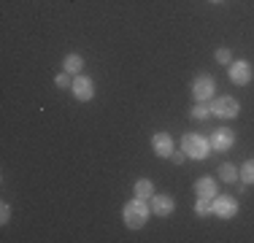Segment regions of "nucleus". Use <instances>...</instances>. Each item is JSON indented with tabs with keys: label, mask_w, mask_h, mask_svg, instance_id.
Here are the masks:
<instances>
[{
	"label": "nucleus",
	"mask_w": 254,
	"mask_h": 243,
	"mask_svg": "<svg viewBox=\"0 0 254 243\" xmlns=\"http://www.w3.org/2000/svg\"><path fill=\"white\" fill-rule=\"evenodd\" d=\"M54 84H57L60 89H70V87H73V78H70V73L65 70V73H57V78H54Z\"/></svg>",
	"instance_id": "obj_18"
},
{
	"label": "nucleus",
	"mask_w": 254,
	"mask_h": 243,
	"mask_svg": "<svg viewBox=\"0 0 254 243\" xmlns=\"http://www.w3.org/2000/svg\"><path fill=\"white\" fill-rule=\"evenodd\" d=\"M149 214H152V208H149L146 200H141V197L127 200L125 208H122V219H125V224H127L130 230H141L143 224H146Z\"/></svg>",
	"instance_id": "obj_1"
},
{
	"label": "nucleus",
	"mask_w": 254,
	"mask_h": 243,
	"mask_svg": "<svg viewBox=\"0 0 254 243\" xmlns=\"http://www.w3.org/2000/svg\"><path fill=\"white\" fill-rule=\"evenodd\" d=\"M195 194H197V197H216V181L211 179V176H205V179H197Z\"/></svg>",
	"instance_id": "obj_11"
},
{
	"label": "nucleus",
	"mask_w": 254,
	"mask_h": 243,
	"mask_svg": "<svg viewBox=\"0 0 254 243\" xmlns=\"http://www.w3.org/2000/svg\"><path fill=\"white\" fill-rule=\"evenodd\" d=\"M214 214L219 219H233L238 214V203L227 194H219V197H214Z\"/></svg>",
	"instance_id": "obj_5"
},
{
	"label": "nucleus",
	"mask_w": 254,
	"mask_h": 243,
	"mask_svg": "<svg viewBox=\"0 0 254 243\" xmlns=\"http://www.w3.org/2000/svg\"><path fill=\"white\" fill-rule=\"evenodd\" d=\"M211 3H222V0H211Z\"/></svg>",
	"instance_id": "obj_22"
},
{
	"label": "nucleus",
	"mask_w": 254,
	"mask_h": 243,
	"mask_svg": "<svg viewBox=\"0 0 254 243\" xmlns=\"http://www.w3.org/2000/svg\"><path fill=\"white\" fill-rule=\"evenodd\" d=\"M211 149L214 151H227V149H233V143H235V135H233V130H227V127H219V130L211 135Z\"/></svg>",
	"instance_id": "obj_8"
},
{
	"label": "nucleus",
	"mask_w": 254,
	"mask_h": 243,
	"mask_svg": "<svg viewBox=\"0 0 254 243\" xmlns=\"http://www.w3.org/2000/svg\"><path fill=\"white\" fill-rule=\"evenodd\" d=\"M135 197H141V200H152L154 197V184L149 179H141V181H135Z\"/></svg>",
	"instance_id": "obj_12"
},
{
	"label": "nucleus",
	"mask_w": 254,
	"mask_h": 243,
	"mask_svg": "<svg viewBox=\"0 0 254 243\" xmlns=\"http://www.w3.org/2000/svg\"><path fill=\"white\" fill-rule=\"evenodd\" d=\"M211 211H214V197H197L195 214L197 216H211Z\"/></svg>",
	"instance_id": "obj_15"
},
{
	"label": "nucleus",
	"mask_w": 254,
	"mask_h": 243,
	"mask_svg": "<svg viewBox=\"0 0 254 243\" xmlns=\"http://www.w3.org/2000/svg\"><path fill=\"white\" fill-rule=\"evenodd\" d=\"M63 65H65V70L68 73H81V68H84V60H81V54H68V57L63 60Z\"/></svg>",
	"instance_id": "obj_14"
},
{
	"label": "nucleus",
	"mask_w": 254,
	"mask_h": 243,
	"mask_svg": "<svg viewBox=\"0 0 254 243\" xmlns=\"http://www.w3.org/2000/svg\"><path fill=\"white\" fill-rule=\"evenodd\" d=\"M171 160L176 162V165H181V162L187 160V151H184V149H181V151H173V154H171Z\"/></svg>",
	"instance_id": "obj_21"
},
{
	"label": "nucleus",
	"mask_w": 254,
	"mask_h": 243,
	"mask_svg": "<svg viewBox=\"0 0 254 243\" xmlns=\"http://www.w3.org/2000/svg\"><path fill=\"white\" fill-rule=\"evenodd\" d=\"M73 95H76V100H92V95H95V84H92V78L89 76H78L73 78Z\"/></svg>",
	"instance_id": "obj_6"
},
{
	"label": "nucleus",
	"mask_w": 254,
	"mask_h": 243,
	"mask_svg": "<svg viewBox=\"0 0 254 243\" xmlns=\"http://www.w3.org/2000/svg\"><path fill=\"white\" fill-rule=\"evenodd\" d=\"M8 219H11V205L8 203H3V205H0V222H8Z\"/></svg>",
	"instance_id": "obj_20"
},
{
	"label": "nucleus",
	"mask_w": 254,
	"mask_h": 243,
	"mask_svg": "<svg viewBox=\"0 0 254 243\" xmlns=\"http://www.w3.org/2000/svg\"><path fill=\"white\" fill-rule=\"evenodd\" d=\"M241 181L244 184H254V160H246L241 168Z\"/></svg>",
	"instance_id": "obj_17"
},
{
	"label": "nucleus",
	"mask_w": 254,
	"mask_h": 243,
	"mask_svg": "<svg viewBox=\"0 0 254 243\" xmlns=\"http://www.w3.org/2000/svg\"><path fill=\"white\" fill-rule=\"evenodd\" d=\"M190 114H192V119H200V122H203V119H208L211 114H214V108H211L208 103H197V106L192 108Z\"/></svg>",
	"instance_id": "obj_16"
},
{
	"label": "nucleus",
	"mask_w": 254,
	"mask_h": 243,
	"mask_svg": "<svg viewBox=\"0 0 254 243\" xmlns=\"http://www.w3.org/2000/svg\"><path fill=\"white\" fill-rule=\"evenodd\" d=\"M230 81L235 84H249L252 81V65L246 60H238V62H230Z\"/></svg>",
	"instance_id": "obj_7"
},
{
	"label": "nucleus",
	"mask_w": 254,
	"mask_h": 243,
	"mask_svg": "<svg viewBox=\"0 0 254 243\" xmlns=\"http://www.w3.org/2000/svg\"><path fill=\"white\" fill-rule=\"evenodd\" d=\"M152 149L157 157H162V160H168V157L173 154V138L168 135V132H157L152 138Z\"/></svg>",
	"instance_id": "obj_9"
},
{
	"label": "nucleus",
	"mask_w": 254,
	"mask_h": 243,
	"mask_svg": "<svg viewBox=\"0 0 254 243\" xmlns=\"http://www.w3.org/2000/svg\"><path fill=\"white\" fill-rule=\"evenodd\" d=\"M173 208H176V203H173L171 194H154V197H152V214H157V216H171Z\"/></svg>",
	"instance_id": "obj_10"
},
{
	"label": "nucleus",
	"mask_w": 254,
	"mask_h": 243,
	"mask_svg": "<svg viewBox=\"0 0 254 243\" xmlns=\"http://www.w3.org/2000/svg\"><path fill=\"white\" fill-rule=\"evenodd\" d=\"M219 179L227 181V184H233L235 179H241V170L233 165V162H225V165H219Z\"/></svg>",
	"instance_id": "obj_13"
},
{
	"label": "nucleus",
	"mask_w": 254,
	"mask_h": 243,
	"mask_svg": "<svg viewBox=\"0 0 254 243\" xmlns=\"http://www.w3.org/2000/svg\"><path fill=\"white\" fill-rule=\"evenodd\" d=\"M214 117H219V119H235L238 117V111H241V103L235 100V97H216L214 100Z\"/></svg>",
	"instance_id": "obj_3"
},
{
	"label": "nucleus",
	"mask_w": 254,
	"mask_h": 243,
	"mask_svg": "<svg viewBox=\"0 0 254 243\" xmlns=\"http://www.w3.org/2000/svg\"><path fill=\"white\" fill-rule=\"evenodd\" d=\"M216 92V81L211 76H197L195 81H192V95H195V100L197 103H205V100H211Z\"/></svg>",
	"instance_id": "obj_4"
},
{
	"label": "nucleus",
	"mask_w": 254,
	"mask_h": 243,
	"mask_svg": "<svg viewBox=\"0 0 254 243\" xmlns=\"http://www.w3.org/2000/svg\"><path fill=\"white\" fill-rule=\"evenodd\" d=\"M181 149H184L187 157H192V160H205L208 151H211V143L200 135H190V132H187V135L181 138Z\"/></svg>",
	"instance_id": "obj_2"
},
{
	"label": "nucleus",
	"mask_w": 254,
	"mask_h": 243,
	"mask_svg": "<svg viewBox=\"0 0 254 243\" xmlns=\"http://www.w3.org/2000/svg\"><path fill=\"white\" fill-rule=\"evenodd\" d=\"M216 62H222V65H230V62H233V54H230V49H216Z\"/></svg>",
	"instance_id": "obj_19"
}]
</instances>
